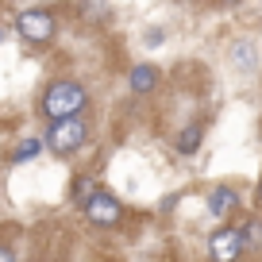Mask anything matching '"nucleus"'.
<instances>
[{"label": "nucleus", "mask_w": 262, "mask_h": 262, "mask_svg": "<svg viewBox=\"0 0 262 262\" xmlns=\"http://www.w3.org/2000/svg\"><path fill=\"white\" fill-rule=\"evenodd\" d=\"M85 216H89L93 224H100V228H112V224H120V216H123V205L116 201L112 193H97L85 205Z\"/></svg>", "instance_id": "39448f33"}, {"label": "nucleus", "mask_w": 262, "mask_h": 262, "mask_svg": "<svg viewBox=\"0 0 262 262\" xmlns=\"http://www.w3.org/2000/svg\"><path fill=\"white\" fill-rule=\"evenodd\" d=\"M0 262H16V254H12L8 247H0Z\"/></svg>", "instance_id": "ddd939ff"}, {"label": "nucleus", "mask_w": 262, "mask_h": 262, "mask_svg": "<svg viewBox=\"0 0 262 262\" xmlns=\"http://www.w3.org/2000/svg\"><path fill=\"white\" fill-rule=\"evenodd\" d=\"M201 135H205V123L193 120V123H189V127L178 135V150H181V155H193V150L201 147Z\"/></svg>", "instance_id": "0eeeda50"}, {"label": "nucleus", "mask_w": 262, "mask_h": 262, "mask_svg": "<svg viewBox=\"0 0 262 262\" xmlns=\"http://www.w3.org/2000/svg\"><path fill=\"white\" fill-rule=\"evenodd\" d=\"M235 205H239V193H235L231 185H216L212 196H208V208H212V216H228Z\"/></svg>", "instance_id": "423d86ee"}, {"label": "nucleus", "mask_w": 262, "mask_h": 262, "mask_svg": "<svg viewBox=\"0 0 262 262\" xmlns=\"http://www.w3.org/2000/svg\"><path fill=\"white\" fill-rule=\"evenodd\" d=\"M77 12H81L85 19H104V16H108V8H104V4H81Z\"/></svg>", "instance_id": "9b49d317"}, {"label": "nucleus", "mask_w": 262, "mask_h": 262, "mask_svg": "<svg viewBox=\"0 0 262 262\" xmlns=\"http://www.w3.org/2000/svg\"><path fill=\"white\" fill-rule=\"evenodd\" d=\"M235 54H239V58H235V66H243V70H251V66H254V62H251V47H239Z\"/></svg>", "instance_id": "f8f14e48"}, {"label": "nucleus", "mask_w": 262, "mask_h": 262, "mask_svg": "<svg viewBox=\"0 0 262 262\" xmlns=\"http://www.w3.org/2000/svg\"><path fill=\"white\" fill-rule=\"evenodd\" d=\"M155 81H158L155 66H135V70H131V89H135V93H150Z\"/></svg>", "instance_id": "6e6552de"}, {"label": "nucleus", "mask_w": 262, "mask_h": 262, "mask_svg": "<svg viewBox=\"0 0 262 262\" xmlns=\"http://www.w3.org/2000/svg\"><path fill=\"white\" fill-rule=\"evenodd\" d=\"M16 27H19V35H24L27 42H50L58 24H54V16H50V12L31 8V12H24V16L16 19Z\"/></svg>", "instance_id": "7ed1b4c3"}, {"label": "nucleus", "mask_w": 262, "mask_h": 262, "mask_svg": "<svg viewBox=\"0 0 262 262\" xmlns=\"http://www.w3.org/2000/svg\"><path fill=\"white\" fill-rule=\"evenodd\" d=\"M247 239H243V228H220L212 239H208V254L212 262H235L243 254Z\"/></svg>", "instance_id": "20e7f679"}, {"label": "nucleus", "mask_w": 262, "mask_h": 262, "mask_svg": "<svg viewBox=\"0 0 262 262\" xmlns=\"http://www.w3.org/2000/svg\"><path fill=\"white\" fill-rule=\"evenodd\" d=\"M0 39H4V31H0Z\"/></svg>", "instance_id": "2eb2a0df"}, {"label": "nucleus", "mask_w": 262, "mask_h": 262, "mask_svg": "<svg viewBox=\"0 0 262 262\" xmlns=\"http://www.w3.org/2000/svg\"><path fill=\"white\" fill-rule=\"evenodd\" d=\"M85 135H89V127H85L81 116L58 120V123H50V131H47V147L54 150V155H74V150L85 143Z\"/></svg>", "instance_id": "f03ea898"}, {"label": "nucleus", "mask_w": 262, "mask_h": 262, "mask_svg": "<svg viewBox=\"0 0 262 262\" xmlns=\"http://www.w3.org/2000/svg\"><path fill=\"white\" fill-rule=\"evenodd\" d=\"M39 150H42V143H39V139H27V143H19V147L12 150V162H31Z\"/></svg>", "instance_id": "9d476101"}, {"label": "nucleus", "mask_w": 262, "mask_h": 262, "mask_svg": "<svg viewBox=\"0 0 262 262\" xmlns=\"http://www.w3.org/2000/svg\"><path fill=\"white\" fill-rule=\"evenodd\" d=\"M254 201H258V208H262V181H258V196H254Z\"/></svg>", "instance_id": "4468645a"}, {"label": "nucleus", "mask_w": 262, "mask_h": 262, "mask_svg": "<svg viewBox=\"0 0 262 262\" xmlns=\"http://www.w3.org/2000/svg\"><path fill=\"white\" fill-rule=\"evenodd\" d=\"M93 196H97V185H93V178H74V201L77 205H89Z\"/></svg>", "instance_id": "1a4fd4ad"}, {"label": "nucleus", "mask_w": 262, "mask_h": 262, "mask_svg": "<svg viewBox=\"0 0 262 262\" xmlns=\"http://www.w3.org/2000/svg\"><path fill=\"white\" fill-rule=\"evenodd\" d=\"M85 104H89V93H85L77 81H54L47 93H42V112H47L54 123L58 120H74Z\"/></svg>", "instance_id": "f257e3e1"}]
</instances>
